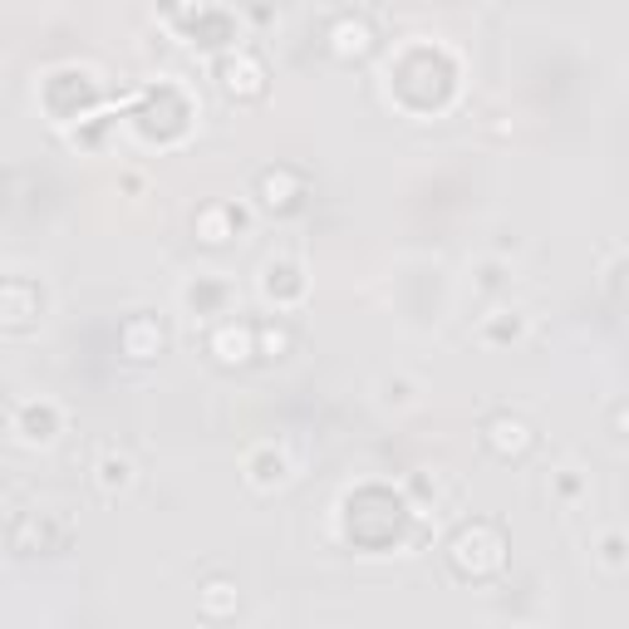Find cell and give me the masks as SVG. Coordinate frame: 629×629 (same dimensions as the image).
I'll return each instance as SVG.
<instances>
[{
  "instance_id": "6da1fadb",
  "label": "cell",
  "mask_w": 629,
  "mask_h": 629,
  "mask_svg": "<svg viewBox=\"0 0 629 629\" xmlns=\"http://www.w3.org/2000/svg\"><path fill=\"white\" fill-rule=\"evenodd\" d=\"M448 560L462 580H487V575H497L501 560H507V541H501V531L491 526V521H472V526H462L458 536L448 541Z\"/></svg>"
},
{
  "instance_id": "7a4b0ae2",
  "label": "cell",
  "mask_w": 629,
  "mask_h": 629,
  "mask_svg": "<svg viewBox=\"0 0 629 629\" xmlns=\"http://www.w3.org/2000/svg\"><path fill=\"white\" fill-rule=\"evenodd\" d=\"M482 442H487V452H497V458H526L531 448H536V428H531L521 413H491L487 423H482Z\"/></svg>"
},
{
  "instance_id": "3957f363",
  "label": "cell",
  "mask_w": 629,
  "mask_h": 629,
  "mask_svg": "<svg viewBox=\"0 0 629 629\" xmlns=\"http://www.w3.org/2000/svg\"><path fill=\"white\" fill-rule=\"evenodd\" d=\"M324 49H330L340 64H354V59L373 55V25L364 15H334L330 29H324Z\"/></svg>"
},
{
  "instance_id": "277c9868",
  "label": "cell",
  "mask_w": 629,
  "mask_h": 629,
  "mask_svg": "<svg viewBox=\"0 0 629 629\" xmlns=\"http://www.w3.org/2000/svg\"><path fill=\"white\" fill-rule=\"evenodd\" d=\"M256 197H261L265 212H295L305 202V177L295 167H265L256 177Z\"/></svg>"
},
{
  "instance_id": "5b68a950",
  "label": "cell",
  "mask_w": 629,
  "mask_h": 629,
  "mask_svg": "<svg viewBox=\"0 0 629 629\" xmlns=\"http://www.w3.org/2000/svg\"><path fill=\"white\" fill-rule=\"evenodd\" d=\"M206 349H212L216 364H246L256 354V324H241V320H222L212 330V340H206Z\"/></svg>"
},
{
  "instance_id": "8992f818",
  "label": "cell",
  "mask_w": 629,
  "mask_h": 629,
  "mask_svg": "<svg viewBox=\"0 0 629 629\" xmlns=\"http://www.w3.org/2000/svg\"><path fill=\"white\" fill-rule=\"evenodd\" d=\"M216 74H222V88L232 98H261L265 94V69H261V59H251V55H226Z\"/></svg>"
},
{
  "instance_id": "52a82bcc",
  "label": "cell",
  "mask_w": 629,
  "mask_h": 629,
  "mask_svg": "<svg viewBox=\"0 0 629 629\" xmlns=\"http://www.w3.org/2000/svg\"><path fill=\"white\" fill-rule=\"evenodd\" d=\"M118 344H123V354L128 359H157L163 354V344H167V334H163V324L157 320H147V314H133V320L118 330Z\"/></svg>"
},
{
  "instance_id": "ba28073f",
  "label": "cell",
  "mask_w": 629,
  "mask_h": 629,
  "mask_svg": "<svg viewBox=\"0 0 629 629\" xmlns=\"http://www.w3.org/2000/svg\"><path fill=\"white\" fill-rule=\"evenodd\" d=\"M236 226H241V216L226 202H206V206H197V216H192V232L202 246H226L236 236Z\"/></svg>"
},
{
  "instance_id": "9c48e42d",
  "label": "cell",
  "mask_w": 629,
  "mask_h": 629,
  "mask_svg": "<svg viewBox=\"0 0 629 629\" xmlns=\"http://www.w3.org/2000/svg\"><path fill=\"white\" fill-rule=\"evenodd\" d=\"M10 428L20 432V442H49L59 432V408L55 403H20Z\"/></svg>"
},
{
  "instance_id": "30bf717a",
  "label": "cell",
  "mask_w": 629,
  "mask_h": 629,
  "mask_svg": "<svg viewBox=\"0 0 629 629\" xmlns=\"http://www.w3.org/2000/svg\"><path fill=\"white\" fill-rule=\"evenodd\" d=\"M236 605H241V590H236V580L226 575H212L197 585V609H202V619H232Z\"/></svg>"
},
{
  "instance_id": "8fae6325",
  "label": "cell",
  "mask_w": 629,
  "mask_h": 629,
  "mask_svg": "<svg viewBox=\"0 0 629 629\" xmlns=\"http://www.w3.org/2000/svg\"><path fill=\"white\" fill-rule=\"evenodd\" d=\"M246 477H251V487H281L285 477H290V458H285L275 442H261V448L246 458Z\"/></svg>"
},
{
  "instance_id": "7c38bea8",
  "label": "cell",
  "mask_w": 629,
  "mask_h": 629,
  "mask_svg": "<svg viewBox=\"0 0 629 629\" xmlns=\"http://www.w3.org/2000/svg\"><path fill=\"white\" fill-rule=\"evenodd\" d=\"M94 487L104 491V497H123V491L133 487V458H123V452H104V458L94 462Z\"/></svg>"
},
{
  "instance_id": "4fadbf2b",
  "label": "cell",
  "mask_w": 629,
  "mask_h": 629,
  "mask_svg": "<svg viewBox=\"0 0 629 629\" xmlns=\"http://www.w3.org/2000/svg\"><path fill=\"white\" fill-rule=\"evenodd\" d=\"M261 285H265V295H271L275 305H285L281 290H290V300H300V295H305V281H300V271H295L290 261H271V265H265Z\"/></svg>"
},
{
  "instance_id": "5bb4252c",
  "label": "cell",
  "mask_w": 629,
  "mask_h": 629,
  "mask_svg": "<svg viewBox=\"0 0 629 629\" xmlns=\"http://www.w3.org/2000/svg\"><path fill=\"white\" fill-rule=\"evenodd\" d=\"M35 314H39V295L29 300V285L10 275V281H5V324H10V330H20V324H29Z\"/></svg>"
},
{
  "instance_id": "9a60e30c",
  "label": "cell",
  "mask_w": 629,
  "mask_h": 629,
  "mask_svg": "<svg viewBox=\"0 0 629 629\" xmlns=\"http://www.w3.org/2000/svg\"><path fill=\"white\" fill-rule=\"evenodd\" d=\"M290 344H295V334L285 330V324H275V320L256 324V354H261V359H285Z\"/></svg>"
},
{
  "instance_id": "2e32d148",
  "label": "cell",
  "mask_w": 629,
  "mask_h": 629,
  "mask_svg": "<svg viewBox=\"0 0 629 629\" xmlns=\"http://www.w3.org/2000/svg\"><path fill=\"white\" fill-rule=\"evenodd\" d=\"M595 560H600V566H605V570H615V575H619V570H629V541L619 536V531H609V536L600 541Z\"/></svg>"
},
{
  "instance_id": "e0dca14e",
  "label": "cell",
  "mask_w": 629,
  "mask_h": 629,
  "mask_svg": "<svg viewBox=\"0 0 629 629\" xmlns=\"http://www.w3.org/2000/svg\"><path fill=\"white\" fill-rule=\"evenodd\" d=\"M609 428H615L619 438H629V399H625V403H615V408H609Z\"/></svg>"
}]
</instances>
